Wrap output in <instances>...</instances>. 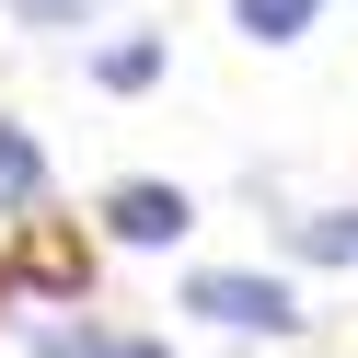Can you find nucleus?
Wrapping results in <instances>:
<instances>
[{"label":"nucleus","instance_id":"nucleus-1","mask_svg":"<svg viewBox=\"0 0 358 358\" xmlns=\"http://www.w3.org/2000/svg\"><path fill=\"white\" fill-rule=\"evenodd\" d=\"M173 301H185L196 324H220V335H301V289H289L278 266H185Z\"/></svg>","mask_w":358,"mask_h":358},{"label":"nucleus","instance_id":"nucleus-2","mask_svg":"<svg viewBox=\"0 0 358 358\" xmlns=\"http://www.w3.org/2000/svg\"><path fill=\"white\" fill-rule=\"evenodd\" d=\"M93 220H104V243H116V255H173V243L196 231V196L173 185V173H116Z\"/></svg>","mask_w":358,"mask_h":358},{"label":"nucleus","instance_id":"nucleus-3","mask_svg":"<svg viewBox=\"0 0 358 358\" xmlns=\"http://www.w3.org/2000/svg\"><path fill=\"white\" fill-rule=\"evenodd\" d=\"M35 358H173V335L104 324V312H47V324H35Z\"/></svg>","mask_w":358,"mask_h":358},{"label":"nucleus","instance_id":"nucleus-4","mask_svg":"<svg viewBox=\"0 0 358 358\" xmlns=\"http://www.w3.org/2000/svg\"><path fill=\"white\" fill-rule=\"evenodd\" d=\"M162 70H173V35H162V24H127V35H104V47L81 58V81H93V93H116V104H139Z\"/></svg>","mask_w":358,"mask_h":358},{"label":"nucleus","instance_id":"nucleus-5","mask_svg":"<svg viewBox=\"0 0 358 358\" xmlns=\"http://www.w3.org/2000/svg\"><path fill=\"white\" fill-rule=\"evenodd\" d=\"M47 185H58V173H47V139H35L24 116H0V220H35Z\"/></svg>","mask_w":358,"mask_h":358},{"label":"nucleus","instance_id":"nucleus-6","mask_svg":"<svg viewBox=\"0 0 358 358\" xmlns=\"http://www.w3.org/2000/svg\"><path fill=\"white\" fill-rule=\"evenodd\" d=\"M278 255H289V266H358V208H301V220H278Z\"/></svg>","mask_w":358,"mask_h":358},{"label":"nucleus","instance_id":"nucleus-7","mask_svg":"<svg viewBox=\"0 0 358 358\" xmlns=\"http://www.w3.org/2000/svg\"><path fill=\"white\" fill-rule=\"evenodd\" d=\"M312 24H324V0H231V35H255V47H301Z\"/></svg>","mask_w":358,"mask_h":358},{"label":"nucleus","instance_id":"nucleus-8","mask_svg":"<svg viewBox=\"0 0 358 358\" xmlns=\"http://www.w3.org/2000/svg\"><path fill=\"white\" fill-rule=\"evenodd\" d=\"M0 12H12V24H35V35H93L116 0H0Z\"/></svg>","mask_w":358,"mask_h":358}]
</instances>
